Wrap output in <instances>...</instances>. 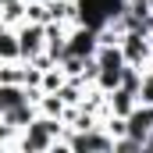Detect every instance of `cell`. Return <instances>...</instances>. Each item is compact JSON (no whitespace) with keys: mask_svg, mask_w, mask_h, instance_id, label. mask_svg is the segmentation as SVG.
<instances>
[{"mask_svg":"<svg viewBox=\"0 0 153 153\" xmlns=\"http://www.w3.org/2000/svg\"><path fill=\"white\" fill-rule=\"evenodd\" d=\"M135 103H139V100H135V93H132V89H125V85H117V89H111V93H107V114L125 117Z\"/></svg>","mask_w":153,"mask_h":153,"instance_id":"5","label":"cell"},{"mask_svg":"<svg viewBox=\"0 0 153 153\" xmlns=\"http://www.w3.org/2000/svg\"><path fill=\"white\" fill-rule=\"evenodd\" d=\"M36 114H39V107L32 103V100H25V103H18V107H11V111L4 114V121H7L11 128H18V132H22V128H25L29 121H36Z\"/></svg>","mask_w":153,"mask_h":153,"instance_id":"7","label":"cell"},{"mask_svg":"<svg viewBox=\"0 0 153 153\" xmlns=\"http://www.w3.org/2000/svg\"><path fill=\"white\" fill-rule=\"evenodd\" d=\"M146 4H150V14H153V0H146Z\"/></svg>","mask_w":153,"mask_h":153,"instance_id":"13","label":"cell"},{"mask_svg":"<svg viewBox=\"0 0 153 153\" xmlns=\"http://www.w3.org/2000/svg\"><path fill=\"white\" fill-rule=\"evenodd\" d=\"M64 78H68V75H64V71H61L57 64H50V68H43V78H39V89H43V93H57Z\"/></svg>","mask_w":153,"mask_h":153,"instance_id":"10","label":"cell"},{"mask_svg":"<svg viewBox=\"0 0 153 153\" xmlns=\"http://www.w3.org/2000/svg\"><path fill=\"white\" fill-rule=\"evenodd\" d=\"M0 22H4V25H22V22H25V0L0 4Z\"/></svg>","mask_w":153,"mask_h":153,"instance_id":"9","label":"cell"},{"mask_svg":"<svg viewBox=\"0 0 153 153\" xmlns=\"http://www.w3.org/2000/svg\"><path fill=\"white\" fill-rule=\"evenodd\" d=\"M135 100L153 107V71H143V82H139V93H135Z\"/></svg>","mask_w":153,"mask_h":153,"instance_id":"12","label":"cell"},{"mask_svg":"<svg viewBox=\"0 0 153 153\" xmlns=\"http://www.w3.org/2000/svg\"><path fill=\"white\" fill-rule=\"evenodd\" d=\"M14 32H18V61H32L36 53H43V46H46V25L25 18L22 25H14Z\"/></svg>","mask_w":153,"mask_h":153,"instance_id":"2","label":"cell"},{"mask_svg":"<svg viewBox=\"0 0 153 153\" xmlns=\"http://www.w3.org/2000/svg\"><path fill=\"white\" fill-rule=\"evenodd\" d=\"M36 107H39V114H46V117H61V121H64V100H61L57 93H43Z\"/></svg>","mask_w":153,"mask_h":153,"instance_id":"8","label":"cell"},{"mask_svg":"<svg viewBox=\"0 0 153 153\" xmlns=\"http://www.w3.org/2000/svg\"><path fill=\"white\" fill-rule=\"evenodd\" d=\"M117 46H121V57H125V64H132V68H150L153 61V43L146 32H121L117 39Z\"/></svg>","mask_w":153,"mask_h":153,"instance_id":"1","label":"cell"},{"mask_svg":"<svg viewBox=\"0 0 153 153\" xmlns=\"http://www.w3.org/2000/svg\"><path fill=\"white\" fill-rule=\"evenodd\" d=\"M85 61L89 57H75V53H64L61 61H57V68L64 71L68 78H82V68H85Z\"/></svg>","mask_w":153,"mask_h":153,"instance_id":"11","label":"cell"},{"mask_svg":"<svg viewBox=\"0 0 153 153\" xmlns=\"http://www.w3.org/2000/svg\"><path fill=\"white\" fill-rule=\"evenodd\" d=\"M96 46H100V32L93 29V25H68V53H75V57H93L96 53Z\"/></svg>","mask_w":153,"mask_h":153,"instance_id":"3","label":"cell"},{"mask_svg":"<svg viewBox=\"0 0 153 153\" xmlns=\"http://www.w3.org/2000/svg\"><path fill=\"white\" fill-rule=\"evenodd\" d=\"M125 128H128L125 135H132V139L143 143V139L153 132V107L150 103H135V107L125 114Z\"/></svg>","mask_w":153,"mask_h":153,"instance_id":"4","label":"cell"},{"mask_svg":"<svg viewBox=\"0 0 153 153\" xmlns=\"http://www.w3.org/2000/svg\"><path fill=\"white\" fill-rule=\"evenodd\" d=\"M29 100V89L25 85H18V82H0V114H7L11 107H18V103H25Z\"/></svg>","mask_w":153,"mask_h":153,"instance_id":"6","label":"cell"},{"mask_svg":"<svg viewBox=\"0 0 153 153\" xmlns=\"http://www.w3.org/2000/svg\"><path fill=\"white\" fill-rule=\"evenodd\" d=\"M146 71H153V61H150V68H146Z\"/></svg>","mask_w":153,"mask_h":153,"instance_id":"14","label":"cell"},{"mask_svg":"<svg viewBox=\"0 0 153 153\" xmlns=\"http://www.w3.org/2000/svg\"><path fill=\"white\" fill-rule=\"evenodd\" d=\"M0 4H11V0H0Z\"/></svg>","mask_w":153,"mask_h":153,"instance_id":"15","label":"cell"}]
</instances>
